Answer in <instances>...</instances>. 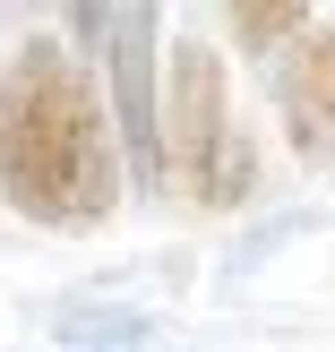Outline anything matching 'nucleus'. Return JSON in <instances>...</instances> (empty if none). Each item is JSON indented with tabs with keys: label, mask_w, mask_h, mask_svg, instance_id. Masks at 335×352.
<instances>
[{
	"label": "nucleus",
	"mask_w": 335,
	"mask_h": 352,
	"mask_svg": "<svg viewBox=\"0 0 335 352\" xmlns=\"http://www.w3.org/2000/svg\"><path fill=\"white\" fill-rule=\"evenodd\" d=\"M120 181L129 164H120V129L95 78L52 34L17 43L0 69V198L26 223L78 232V223L120 215Z\"/></svg>",
	"instance_id": "f257e3e1"
},
{
	"label": "nucleus",
	"mask_w": 335,
	"mask_h": 352,
	"mask_svg": "<svg viewBox=\"0 0 335 352\" xmlns=\"http://www.w3.org/2000/svg\"><path fill=\"white\" fill-rule=\"evenodd\" d=\"M258 181L250 138L233 129V86H224V52L181 34L164 52V189L189 206H233Z\"/></svg>",
	"instance_id": "f03ea898"
},
{
	"label": "nucleus",
	"mask_w": 335,
	"mask_h": 352,
	"mask_svg": "<svg viewBox=\"0 0 335 352\" xmlns=\"http://www.w3.org/2000/svg\"><path fill=\"white\" fill-rule=\"evenodd\" d=\"M155 9H120L112 26V129L120 164L138 189H164V52H155Z\"/></svg>",
	"instance_id": "7ed1b4c3"
},
{
	"label": "nucleus",
	"mask_w": 335,
	"mask_h": 352,
	"mask_svg": "<svg viewBox=\"0 0 335 352\" xmlns=\"http://www.w3.org/2000/svg\"><path fill=\"white\" fill-rule=\"evenodd\" d=\"M275 112H284L292 155L310 164H335V26H310L284 60V86H275Z\"/></svg>",
	"instance_id": "20e7f679"
},
{
	"label": "nucleus",
	"mask_w": 335,
	"mask_h": 352,
	"mask_svg": "<svg viewBox=\"0 0 335 352\" xmlns=\"http://www.w3.org/2000/svg\"><path fill=\"white\" fill-rule=\"evenodd\" d=\"M52 336L78 344V352H129V344H147L155 327H147V309H61Z\"/></svg>",
	"instance_id": "39448f33"
},
{
	"label": "nucleus",
	"mask_w": 335,
	"mask_h": 352,
	"mask_svg": "<svg viewBox=\"0 0 335 352\" xmlns=\"http://www.w3.org/2000/svg\"><path fill=\"white\" fill-rule=\"evenodd\" d=\"M224 26H233L241 52H275V43H301L310 9H301V0H233V9H224Z\"/></svg>",
	"instance_id": "423d86ee"
}]
</instances>
